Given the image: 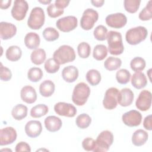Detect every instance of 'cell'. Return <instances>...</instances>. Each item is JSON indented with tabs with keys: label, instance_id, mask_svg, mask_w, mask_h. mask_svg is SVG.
Listing matches in <instances>:
<instances>
[{
	"label": "cell",
	"instance_id": "17",
	"mask_svg": "<svg viewBox=\"0 0 152 152\" xmlns=\"http://www.w3.org/2000/svg\"><path fill=\"white\" fill-rule=\"evenodd\" d=\"M17 33L16 26L11 23L5 21L0 23V36L2 40H8L12 38Z\"/></svg>",
	"mask_w": 152,
	"mask_h": 152
},
{
	"label": "cell",
	"instance_id": "26",
	"mask_svg": "<svg viewBox=\"0 0 152 152\" xmlns=\"http://www.w3.org/2000/svg\"><path fill=\"white\" fill-rule=\"evenodd\" d=\"M22 55V50L21 48L17 46L13 45L10 46L6 50L5 56L7 59L10 61H17Z\"/></svg>",
	"mask_w": 152,
	"mask_h": 152
},
{
	"label": "cell",
	"instance_id": "50",
	"mask_svg": "<svg viewBox=\"0 0 152 152\" xmlns=\"http://www.w3.org/2000/svg\"><path fill=\"white\" fill-rule=\"evenodd\" d=\"M104 2V0H95V1H91V3L93 4V6L96 7H101L103 6Z\"/></svg>",
	"mask_w": 152,
	"mask_h": 152
},
{
	"label": "cell",
	"instance_id": "40",
	"mask_svg": "<svg viewBox=\"0 0 152 152\" xmlns=\"http://www.w3.org/2000/svg\"><path fill=\"white\" fill-rule=\"evenodd\" d=\"M93 35L94 38L97 40L103 41L106 39L107 35V29L103 25H99L94 28Z\"/></svg>",
	"mask_w": 152,
	"mask_h": 152
},
{
	"label": "cell",
	"instance_id": "49",
	"mask_svg": "<svg viewBox=\"0 0 152 152\" xmlns=\"http://www.w3.org/2000/svg\"><path fill=\"white\" fill-rule=\"evenodd\" d=\"M11 3V0H7V1H1L0 2V8L1 9H7L8 8Z\"/></svg>",
	"mask_w": 152,
	"mask_h": 152
},
{
	"label": "cell",
	"instance_id": "47",
	"mask_svg": "<svg viewBox=\"0 0 152 152\" xmlns=\"http://www.w3.org/2000/svg\"><path fill=\"white\" fill-rule=\"evenodd\" d=\"M151 115H149L147 116L143 121V126L145 129L151 131L152 130V121H151Z\"/></svg>",
	"mask_w": 152,
	"mask_h": 152
},
{
	"label": "cell",
	"instance_id": "15",
	"mask_svg": "<svg viewBox=\"0 0 152 152\" xmlns=\"http://www.w3.org/2000/svg\"><path fill=\"white\" fill-rule=\"evenodd\" d=\"M17 137V131L14 128L8 126L2 128L0 131V145L11 144L16 140Z\"/></svg>",
	"mask_w": 152,
	"mask_h": 152
},
{
	"label": "cell",
	"instance_id": "3",
	"mask_svg": "<svg viewBox=\"0 0 152 152\" xmlns=\"http://www.w3.org/2000/svg\"><path fill=\"white\" fill-rule=\"evenodd\" d=\"M90 94V88L85 83H78L74 87L72 94V100L77 106H83L87 101Z\"/></svg>",
	"mask_w": 152,
	"mask_h": 152
},
{
	"label": "cell",
	"instance_id": "34",
	"mask_svg": "<svg viewBox=\"0 0 152 152\" xmlns=\"http://www.w3.org/2000/svg\"><path fill=\"white\" fill-rule=\"evenodd\" d=\"M146 65L145 61L141 57H135L130 62L131 68L136 72H140L144 69Z\"/></svg>",
	"mask_w": 152,
	"mask_h": 152
},
{
	"label": "cell",
	"instance_id": "20",
	"mask_svg": "<svg viewBox=\"0 0 152 152\" xmlns=\"http://www.w3.org/2000/svg\"><path fill=\"white\" fill-rule=\"evenodd\" d=\"M44 123L46 129L52 132L59 131L62 125L61 119L56 116H49L46 117Z\"/></svg>",
	"mask_w": 152,
	"mask_h": 152
},
{
	"label": "cell",
	"instance_id": "8",
	"mask_svg": "<svg viewBox=\"0 0 152 152\" xmlns=\"http://www.w3.org/2000/svg\"><path fill=\"white\" fill-rule=\"evenodd\" d=\"M118 94L119 90L115 87H110L106 91L103 100V105L105 109L112 110L117 106Z\"/></svg>",
	"mask_w": 152,
	"mask_h": 152
},
{
	"label": "cell",
	"instance_id": "16",
	"mask_svg": "<svg viewBox=\"0 0 152 152\" xmlns=\"http://www.w3.org/2000/svg\"><path fill=\"white\" fill-rule=\"evenodd\" d=\"M24 130L28 137L36 138L40 135L42 131V125L41 122L39 121H30L26 124Z\"/></svg>",
	"mask_w": 152,
	"mask_h": 152
},
{
	"label": "cell",
	"instance_id": "27",
	"mask_svg": "<svg viewBox=\"0 0 152 152\" xmlns=\"http://www.w3.org/2000/svg\"><path fill=\"white\" fill-rule=\"evenodd\" d=\"M27 107L23 104H18L15 106L11 111L13 118L17 121H21L27 115Z\"/></svg>",
	"mask_w": 152,
	"mask_h": 152
},
{
	"label": "cell",
	"instance_id": "18",
	"mask_svg": "<svg viewBox=\"0 0 152 152\" xmlns=\"http://www.w3.org/2000/svg\"><path fill=\"white\" fill-rule=\"evenodd\" d=\"M134 93L128 88H124L119 91L118 96V103L121 106L126 107L131 105L134 100Z\"/></svg>",
	"mask_w": 152,
	"mask_h": 152
},
{
	"label": "cell",
	"instance_id": "51",
	"mask_svg": "<svg viewBox=\"0 0 152 152\" xmlns=\"http://www.w3.org/2000/svg\"><path fill=\"white\" fill-rule=\"evenodd\" d=\"M39 2H40V3H42V4H45V5H46V4H50L52 1H50V0H49V1H48V0H43V1H40V0H39V1H38Z\"/></svg>",
	"mask_w": 152,
	"mask_h": 152
},
{
	"label": "cell",
	"instance_id": "30",
	"mask_svg": "<svg viewBox=\"0 0 152 152\" xmlns=\"http://www.w3.org/2000/svg\"><path fill=\"white\" fill-rule=\"evenodd\" d=\"M122 64V61L119 58L108 57L104 62V68L109 71H115L119 69Z\"/></svg>",
	"mask_w": 152,
	"mask_h": 152
},
{
	"label": "cell",
	"instance_id": "39",
	"mask_svg": "<svg viewBox=\"0 0 152 152\" xmlns=\"http://www.w3.org/2000/svg\"><path fill=\"white\" fill-rule=\"evenodd\" d=\"M141 1L140 0H125L124 5L125 10L129 13H135L140 7Z\"/></svg>",
	"mask_w": 152,
	"mask_h": 152
},
{
	"label": "cell",
	"instance_id": "41",
	"mask_svg": "<svg viewBox=\"0 0 152 152\" xmlns=\"http://www.w3.org/2000/svg\"><path fill=\"white\" fill-rule=\"evenodd\" d=\"M77 52L79 56L81 58H88L91 52V48L87 42H81L78 44L77 46Z\"/></svg>",
	"mask_w": 152,
	"mask_h": 152
},
{
	"label": "cell",
	"instance_id": "36",
	"mask_svg": "<svg viewBox=\"0 0 152 152\" xmlns=\"http://www.w3.org/2000/svg\"><path fill=\"white\" fill-rule=\"evenodd\" d=\"M43 38L48 42H53L57 40L59 38V32L53 27H47L46 28L42 33Z\"/></svg>",
	"mask_w": 152,
	"mask_h": 152
},
{
	"label": "cell",
	"instance_id": "2",
	"mask_svg": "<svg viewBox=\"0 0 152 152\" xmlns=\"http://www.w3.org/2000/svg\"><path fill=\"white\" fill-rule=\"evenodd\" d=\"M75 57L74 49L71 46L66 45H64L59 47L53 54V59L59 65L72 62L75 60Z\"/></svg>",
	"mask_w": 152,
	"mask_h": 152
},
{
	"label": "cell",
	"instance_id": "25",
	"mask_svg": "<svg viewBox=\"0 0 152 152\" xmlns=\"http://www.w3.org/2000/svg\"><path fill=\"white\" fill-rule=\"evenodd\" d=\"M55 86L53 82L49 80L43 81L39 86V92L40 94L45 97L51 96L55 91Z\"/></svg>",
	"mask_w": 152,
	"mask_h": 152
},
{
	"label": "cell",
	"instance_id": "48",
	"mask_svg": "<svg viewBox=\"0 0 152 152\" xmlns=\"http://www.w3.org/2000/svg\"><path fill=\"white\" fill-rule=\"evenodd\" d=\"M69 2V1L66 0H56L54 4L58 8L64 10V8H66L68 5Z\"/></svg>",
	"mask_w": 152,
	"mask_h": 152
},
{
	"label": "cell",
	"instance_id": "1",
	"mask_svg": "<svg viewBox=\"0 0 152 152\" xmlns=\"http://www.w3.org/2000/svg\"><path fill=\"white\" fill-rule=\"evenodd\" d=\"M106 39L107 40L108 50L110 54L119 55L123 53L124 46L121 33L111 30L107 33Z\"/></svg>",
	"mask_w": 152,
	"mask_h": 152
},
{
	"label": "cell",
	"instance_id": "31",
	"mask_svg": "<svg viewBox=\"0 0 152 152\" xmlns=\"http://www.w3.org/2000/svg\"><path fill=\"white\" fill-rule=\"evenodd\" d=\"M49 111L48 106L45 104H39L33 106L30 110V115L34 118H40L45 115Z\"/></svg>",
	"mask_w": 152,
	"mask_h": 152
},
{
	"label": "cell",
	"instance_id": "38",
	"mask_svg": "<svg viewBox=\"0 0 152 152\" xmlns=\"http://www.w3.org/2000/svg\"><path fill=\"white\" fill-rule=\"evenodd\" d=\"M139 18L142 21H147L152 17V1H149L146 6L141 11L138 15Z\"/></svg>",
	"mask_w": 152,
	"mask_h": 152
},
{
	"label": "cell",
	"instance_id": "11",
	"mask_svg": "<svg viewBox=\"0 0 152 152\" xmlns=\"http://www.w3.org/2000/svg\"><path fill=\"white\" fill-rule=\"evenodd\" d=\"M124 124L129 127L139 126L142 121V115L136 110H131L124 113L122 116Z\"/></svg>",
	"mask_w": 152,
	"mask_h": 152
},
{
	"label": "cell",
	"instance_id": "44",
	"mask_svg": "<svg viewBox=\"0 0 152 152\" xmlns=\"http://www.w3.org/2000/svg\"><path fill=\"white\" fill-rule=\"evenodd\" d=\"M12 77V73L11 70L6 66H4L2 63H1L0 67V79L2 81H8L11 80Z\"/></svg>",
	"mask_w": 152,
	"mask_h": 152
},
{
	"label": "cell",
	"instance_id": "33",
	"mask_svg": "<svg viewBox=\"0 0 152 152\" xmlns=\"http://www.w3.org/2000/svg\"><path fill=\"white\" fill-rule=\"evenodd\" d=\"M91 122V117L87 113L79 115L75 120L77 126L81 129H86L89 126Z\"/></svg>",
	"mask_w": 152,
	"mask_h": 152
},
{
	"label": "cell",
	"instance_id": "42",
	"mask_svg": "<svg viewBox=\"0 0 152 152\" xmlns=\"http://www.w3.org/2000/svg\"><path fill=\"white\" fill-rule=\"evenodd\" d=\"M44 67L47 72L53 74L59 69L60 65H59L53 58H49L45 62Z\"/></svg>",
	"mask_w": 152,
	"mask_h": 152
},
{
	"label": "cell",
	"instance_id": "22",
	"mask_svg": "<svg viewBox=\"0 0 152 152\" xmlns=\"http://www.w3.org/2000/svg\"><path fill=\"white\" fill-rule=\"evenodd\" d=\"M40 39L39 34L34 32H29L24 37V44L29 49H36L39 46Z\"/></svg>",
	"mask_w": 152,
	"mask_h": 152
},
{
	"label": "cell",
	"instance_id": "13",
	"mask_svg": "<svg viewBox=\"0 0 152 152\" xmlns=\"http://www.w3.org/2000/svg\"><path fill=\"white\" fill-rule=\"evenodd\" d=\"M54 110L58 115L69 118L75 116L77 110L75 107L71 103L65 102H58L54 106Z\"/></svg>",
	"mask_w": 152,
	"mask_h": 152
},
{
	"label": "cell",
	"instance_id": "23",
	"mask_svg": "<svg viewBox=\"0 0 152 152\" xmlns=\"http://www.w3.org/2000/svg\"><path fill=\"white\" fill-rule=\"evenodd\" d=\"M148 134L145 131L139 129L136 130L132 136V144L137 147L144 145L148 140Z\"/></svg>",
	"mask_w": 152,
	"mask_h": 152
},
{
	"label": "cell",
	"instance_id": "14",
	"mask_svg": "<svg viewBox=\"0 0 152 152\" xmlns=\"http://www.w3.org/2000/svg\"><path fill=\"white\" fill-rule=\"evenodd\" d=\"M151 93L147 90L140 92L135 102V106L138 109L141 111L148 110L151 105Z\"/></svg>",
	"mask_w": 152,
	"mask_h": 152
},
{
	"label": "cell",
	"instance_id": "52",
	"mask_svg": "<svg viewBox=\"0 0 152 152\" xmlns=\"http://www.w3.org/2000/svg\"><path fill=\"white\" fill-rule=\"evenodd\" d=\"M151 69H150L148 71H147V73H151ZM148 77H149V78H150V80H151V78H150V77H151V74H148Z\"/></svg>",
	"mask_w": 152,
	"mask_h": 152
},
{
	"label": "cell",
	"instance_id": "12",
	"mask_svg": "<svg viewBox=\"0 0 152 152\" xmlns=\"http://www.w3.org/2000/svg\"><path fill=\"white\" fill-rule=\"evenodd\" d=\"M106 23L110 27L121 28L124 27L127 23L126 15L121 12L111 14L106 17Z\"/></svg>",
	"mask_w": 152,
	"mask_h": 152
},
{
	"label": "cell",
	"instance_id": "7",
	"mask_svg": "<svg viewBox=\"0 0 152 152\" xmlns=\"http://www.w3.org/2000/svg\"><path fill=\"white\" fill-rule=\"evenodd\" d=\"M99 14L97 11L92 8L86 9L83 14L80 20V26L85 30L91 29L98 20Z\"/></svg>",
	"mask_w": 152,
	"mask_h": 152
},
{
	"label": "cell",
	"instance_id": "24",
	"mask_svg": "<svg viewBox=\"0 0 152 152\" xmlns=\"http://www.w3.org/2000/svg\"><path fill=\"white\" fill-rule=\"evenodd\" d=\"M131 84L137 89H141L145 87L147 84L146 76L143 72H136L131 77Z\"/></svg>",
	"mask_w": 152,
	"mask_h": 152
},
{
	"label": "cell",
	"instance_id": "9",
	"mask_svg": "<svg viewBox=\"0 0 152 152\" xmlns=\"http://www.w3.org/2000/svg\"><path fill=\"white\" fill-rule=\"evenodd\" d=\"M78 24V20L75 16L68 15L58 19L56 26L61 31L69 32L74 30Z\"/></svg>",
	"mask_w": 152,
	"mask_h": 152
},
{
	"label": "cell",
	"instance_id": "32",
	"mask_svg": "<svg viewBox=\"0 0 152 152\" xmlns=\"http://www.w3.org/2000/svg\"><path fill=\"white\" fill-rule=\"evenodd\" d=\"M107 55V47L104 45H97L93 49V56L97 61L103 60Z\"/></svg>",
	"mask_w": 152,
	"mask_h": 152
},
{
	"label": "cell",
	"instance_id": "28",
	"mask_svg": "<svg viewBox=\"0 0 152 152\" xmlns=\"http://www.w3.org/2000/svg\"><path fill=\"white\" fill-rule=\"evenodd\" d=\"M46 58V52L43 49H36L34 50L30 55L31 62L35 65H40L45 62Z\"/></svg>",
	"mask_w": 152,
	"mask_h": 152
},
{
	"label": "cell",
	"instance_id": "35",
	"mask_svg": "<svg viewBox=\"0 0 152 152\" xmlns=\"http://www.w3.org/2000/svg\"><path fill=\"white\" fill-rule=\"evenodd\" d=\"M43 75V71L40 68L33 67L28 71L27 78L31 82L36 83L42 79Z\"/></svg>",
	"mask_w": 152,
	"mask_h": 152
},
{
	"label": "cell",
	"instance_id": "21",
	"mask_svg": "<svg viewBox=\"0 0 152 152\" xmlns=\"http://www.w3.org/2000/svg\"><path fill=\"white\" fill-rule=\"evenodd\" d=\"M62 77L67 83H73L78 77V70L74 65L65 66L62 71Z\"/></svg>",
	"mask_w": 152,
	"mask_h": 152
},
{
	"label": "cell",
	"instance_id": "19",
	"mask_svg": "<svg viewBox=\"0 0 152 152\" xmlns=\"http://www.w3.org/2000/svg\"><path fill=\"white\" fill-rule=\"evenodd\" d=\"M20 96L21 100L28 104L33 103L37 100L36 91L34 88L30 86H26L21 88Z\"/></svg>",
	"mask_w": 152,
	"mask_h": 152
},
{
	"label": "cell",
	"instance_id": "43",
	"mask_svg": "<svg viewBox=\"0 0 152 152\" xmlns=\"http://www.w3.org/2000/svg\"><path fill=\"white\" fill-rule=\"evenodd\" d=\"M47 12L48 15L51 18H56L58 17H59L64 12V10L62 9L58 8L55 4H50L48 7L46 8Z\"/></svg>",
	"mask_w": 152,
	"mask_h": 152
},
{
	"label": "cell",
	"instance_id": "45",
	"mask_svg": "<svg viewBox=\"0 0 152 152\" xmlns=\"http://www.w3.org/2000/svg\"><path fill=\"white\" fill-rule=\"evenodd\" d=\"M96 145V141L92 138L87 137L82 141V147L86 151H93Z\"/></svg>",
	"mask_w": 152,
	"mask_h": 152
},
{
	"label": "cell",
	"instance_id": "29",
	"mask_svg": "<svg viewBox=\"0 0 152 152\" xmlns=\"http://www.w3.org/2000/svg\"><path fill=\"white\" fill-rule=\"evenodd\" d=\"M86 77L87 82L93 86L99 84L101 81V74L99 71L95 69H90L87 72Z\"/></svg>",
	"mask_w": 152,
	"mask_h": 152
},
{
	"label": "cell",
	"instance_id": "6",
	"mask_svg": "<svg viewBox=\"0 0 152 152\" xmlns=\"http://www.w3.org/2000/svg\"><path fill=\"white\" fill-rule=\"evenodd\" d=\"M45 15L43 10L39 7L33 8L27 20L28 26L33 30L40 28L44 24Z\"/></svg>",
	"mask_w": 152,
	"mask_h": 152
},
{
	"label": "cell",
	"instance_id": "10",
	"mask_svg": "<svg viewBox=\"0 0 152 152\" xmlns=\"http://www.w3.org/2000/svg\"><path fill=\"white\" fill-rule=\"evenodd\" d=\"M28 10V5L27 1L24 0H15L11 9L12 17L17 21L23 20Z\"/></svg>",
	"mask_w": 152,
	"mask_h": 152
},
{
	"label": "cell",
	"instance_id": "46",
	"mask_svg": "<svg viewBox=\"0 0 152 152\" xmlns=\"http://www.w3.org/2000/svg\"><path fill=\"white\" fill-rule=\"evenodd\" d=\"M15 151L16 152H20V151H31V148L30 145L24 141H21L18 142L15 148Z\"/></svg>",
	"mask_w": 152,
	"mask_h": 152
},
{
	"label": "cell",
	"instance_id": "37",
	"mask_svg": "<svg viewBox=\"0 0 152 152\" xmlns=\"http://www.w3.org/2000/svg\"><path fill=\"white\" fill-rule=\"evenodd\" d=\"M131 76L130 72L127 69L122 68L116 72V79L119 84H126L129 81Z\"/></svg>",
	"mask_w": 152,
	"mask_h": 152
},
{
	"label": "cell",
	"instance_id": "5",
	"mask_svg": "<svg viewBox=\"0 0 152 152\" xmlns=\"http://www.w3.org/2000/svg\"><path fill=\"white\" fill-rule=\"evenodd\" d=\"M96 145L93 151L106 152L109 150L113 141V135L108 130L102 131L96 140Z\"/></svg>",
	"mask_w": 152,
	"mask_h": 152
},
{
	"label": "cell",
	"instance_id": "4",
	"mask_svg": "<svg viewBox=\"0 0 152 152\" xmlns=\"http://www.w3.org/2000/svg\"><path fill=\"white\" fill-rule=\"evenodd\" d=\"M148 31L145 27L137 26L129 29L125 34V39L131 45H136L144 41L147 37Z\"/></svg>",
	"mask_w": 152,
	"mask_h": 152
}]
</instances>
